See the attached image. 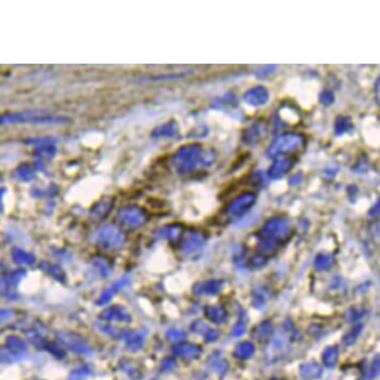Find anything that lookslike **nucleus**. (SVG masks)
Instances as JSON below:
<instances>
[{
    "instance_id": "19",
    "label": "nucleus",
    "mask_w": 380,
    "mask_h": 380,
    "mask_svg": "<svg viewBox=\"0 0 380 380\" xmlns=\"http://www.w3.org/2000/svg\"><path fill=\"white\" fill-rule=\"evenodd\" d=\"M320 100H321V103L324 104L325 106H330L333 104L334 97H333V93L331 92H324L320 97Z\"/></svg>"
},
{
    "instance_id": "18",
    "label": "nucleus",
    "mask_w": 380,
    "mask_h": 380,
    "mask_svg": "<svg viewBox=\"0 0 380 380\" xmlns=\"http://www.w3.org/2000/svg\"><path fill=\"white\" fill-rule=\"evenodd\" d=\"M221 286H222V283L219 282V281H210V282L206 285V291L208 292V294L216 295V294H218V292L220 291Z\"/></svg>"
},
{
    "instance_id": "7",
    "label": "nucleus",
    "mask_w": 380,
    "mask_h": 380,
    "mask_svg": "<svg viewBox=\"0 0 380 380\" xmlns=\"http://www.w3.org/2000/svg\"><path fill=\"white\" fill-rule=\"evenodd\" d=\"M263 125L261 123L256 122L255 124H252L247 132L244 134V141L248 144L258 143V141L261 139L262 133H263Z\"/></svg>"
},
{
    "instance_id": "15",
    "label": "nucleus",
    "mask_w": 380,
    "mask_h": 380,
    "mask_svg": "<svg viewBox=\"0 0 380 380\" xmlns=\"http://www.w3.org/2000/svg\"><path fill=\"white\" fill-rule=\"evenodd\" d=\"M362 330V327L360 325H357L356 327L353 328V330L349 333H346L343 337V342L346 344V345H350V344H353L356 340H357V336L359 335V333Z\"/></svg>"
},
{
    "instance_id": "3",
    "label": "nucleus",
    "mask_w": 380,
    "mask_h": 380,
    "mask_svg": "<svg viewBox=\"0 0 380 380\" xmlns=\"http://www.w3.org/2000/svg\"><path fill=\"white\" fill-rule=\"evenodd\" d=\"M288 231V222L284 219L275 217L267 221L262 227L261 238H272L279 241L280 239L287 236Z\"/></svg>"
},
{
    "instance_id": "20",
    "label": "nucleus",
    "mask_w": 380,
    "mask_h": 380,
    "mask_svg": "<svg viewBox=\"0 0 380 380\" xmlns=\"http://www.w3.org/2000/svg\"><path fill=\"white\" fill-rule=\"evenodd\" d=\"M245 331H246V326H245V324L242 323V322H239V323H237V324L233 327V329H232V334H233L234 336H241L242 334H244Z\"/></svg>"
},
{
    "instance_id": "5",
    "label": "nucleus",
    "mask_w": 380,
    "mask_h": 380,
    "mask_svg": "<svg viewBox=\"0 0 380 380\" xmlns=\"http://www.w3.org/2000/svg\"><path fill=\"white\" fill-rule=\"evenodd\" d=\"M270 98V94L268 90L263 87V86H256L251 89H249L245 94H244V101L254 107H259V106H264L268 103Z\"/></svg>"
},
{
    "instance_id": "10",
    "label": "nucleus",
    "mask_w": 380,
    "mask_h": 380,
    "mask_svg": "<svg viewBox=\"0 0 380 380\" xmlns=\"http://www.w3.org/2000/svg\"><path fill=\"white\" fill-rule=\"evenodd\" d=\"M334 264V257L332 254H320L315 262H314V267L319 271H326L330 270Z\"/></svg>"
},
{
    "instance_id": "1",
    "label": "nucleus",
    "mask_w": 380,
    "mask_h": 380,
    "mask_svg": "<svg viewBox=\"0 0 380 380\" xmlns=\"http://www.w3.org/2000/svg\"><path fill=\"white\" fill-rule=\"evenodd\" d=\"M215 161V153L212 150H203L199 144H189L181 147L174 156V166L180 172H189L197 167H207Z\"/></svg>"
},
{
    "instance_id": "11",
    "label": "nucleus",
    "mask_w": 380,
    "mask_h": 380,
    "mask_svg": "<svg viewBox=\"0 0 380 380\" xmlns=\"http://www.w3.org/2000/svg\"><path fill=\"white\" fill-rule=\"evenodd\" d=\"M254 345L250 341L240 342L235 349V356L239 358H249L254 354Z\"/></svg>"
},
{
    "instance_id": "21",
    "label": "nucleus",
    "mask_w": 380,
    "mask_h": 380,
    "mask_svg": "<svg viewBox=\"0 0 380 380\" xmlns=\"http://www.w3.org/2000/svg\"><path fill=\"white\" fill-rule=\"evenodd\" d=\"M218 337H219V333L216 330H210L206 334V339L208 341H215L218 339Z\"/></svg>"
},
{
    "instance_id": "12",
    "label": "nucleus",
    "mask_w": 380,
    "mask_h": 380,
    "mask_svg": "<svg viewBox=\"0 0 380 380\" xmlns=\"http://www.w3.org/2000/svg\"><path fill=\"white\" fill-rule=\"evenodd\" d=\"M272 326L270 323L268 322H265L261 325H259L255 330H254V337H256L257 339H265L266 337L270 336L271 333H272Z\"/></svg>"
},
{
    "instance_id": "9",
    "label": "nucleus",
    "mask_w": 380,
    "mask_h": 380,
    "mask_svg": "<svg viewBox=\"0 0 380 380\" xmlns=\"http://www.w3.org/2000/svg\"><path fill=\"white\" fill-rule=\"evenodd\" d=\"M352 119L347 117H338L334 123V131L337 136L344 135L353 130Z\"/></svg>"
},
{
    "instance_id": "4",
    "label": "nucleus",
    "mask_w": 380,
    "mask_h": 380,
    "mask_svg": "<svg viewBox=\"0 0 380 380\" xmlns=\"http://www.w3.org/2000/svg\"><path fill=\"white\" fill-rule=\"evenodd\" d=\"M256 194L254 192H244L234 198L227 206V211L233 215L246 213L256 202Z\"/></svg>"
},
{
    "instance_id": "2",
    "label": "nucleus",
    "mask_w": 380,
    "mask_h": 380,
    "mask_svg": "<svg viewBox=\"0 0 380 380\" xmlns=\"http://www.w3.org/2000/svg\"><path fill=\"white\" fill-rule=\"evenodd\" d=\"M306 138L298 133H285L277 137L270 144L267 155L271 159L290 155L303 150L306 144Z\"/></svg>"
},
{
    "instance_id": "6",
    "label": "nucleus",
    "mask_w": 380,
    "mask_h": 380,
    "mask_svg": "<svg viewBox=\"0 0 380 380\" xmlns=\"http://www.w3.org/2000/svg\"><path fill=\"white\" fill-rule=\"evenodd\" d=\"M294 160L292 159H281L276 161L268 170V175L272 179L282 178L286 173H288L294 167Z\"/></svg>"
},
{
    "instance_id": "14",
    "label": "nucleus",
    "mask_w": 380,
    "mask_h": 380,
    "mask_svg": "<svg viewBox=\"0 0 380 380\" xmlns=\"http://www.w3.org/2000/svg\"><path fill=\"white\" fill-rule=\"evenodd\" d=\"M324 362L328 366H333L336 362L337 359V350L335 347H329L324 353Z\"/></svg>"
},
{
    "instance_id": "16",
    "label": "nucleus",
    "mask_w": 380,
    "mask_h": 380,
    "mask_svg": "<svg viewBox=\"0 0 380 380\" xmlns=\"http://www.w3.org/2000/svg\"><path fill=\"white\" fill-rule=\"evenodd\" d=\"M321 372V368L316 364H307L302 367V373L304 375H308L309 377L318 376Z\"/></svg>"
},
{
    "instance_id": "8",
    "label": "nucleus",
    "mask_w": 380,
    "mask_h": 380,
    "mask_svg": "<svg viewBox=\"0 0 380 380\" xmlns=\"http://www.w3.org/2000/svg\"><path fill=\"white\" fill-rule=\"evenodd\" d=\"M206 315L207 318L217 325L225 323L227 319V312L223 308L220 307H210L206 309Z\"/></svg>"
},
{
    "instance_id": "17",
    "label": "nucleus",
    "mask_w": 380,
    "mask_h": 380,
    "mask_svg": "<svg viewBox=\"0 0 380 380\" xmlns=\"http://www.w3.org/2000/svg\"><path fill=\"white\" fill-rule=\"evenodd\" d=\"M267 263V258L264 254H258L250 259V266L253 268H261Z\"/></svg>"
},
{
    "instance_id": "13",
    "label": "nucleus",
    "mask_w": 380,
    "mask_h": 380,
    "mask_svg": "<svg viewBox=\"0 0 380 380\" xmlns=\"http://www.w3.org/2000/svg\"><path fill=\"white\" fill-rule=\"evenodd\" d=\"M279 245V241L272 238H262L261 242L258 245V250L263 254L266 252L274 251Z\"/></svg>"
}]
</instances>
